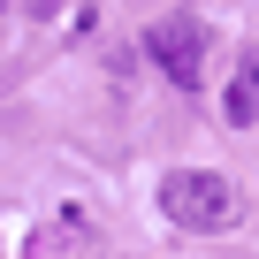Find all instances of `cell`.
<instances>
[{"label":"cell","instance_id":"6da1fadb","mask_svg":"<svg viewBox=\"0 0 259 259\" xmlns=\"http://www.w3.org/2000/svg\"><path fill=\"white\" fill-rule=\"evenodd\" d=\"M160 213H168L176 229L206 236V229H221V221L236 213V191H229L221 168H168V176H160Z\"/></svg>","mask_w":259,"mask_h":259},{"label":"cell","instance_id":"3957f363","mask_svg":"<svg viewBox=\"0 0 259 259\" xmlns=\"http://www.w3.org/2000/svg\"><path fill=\"white\" fill-rule=\"evenodd\" d=\"M221 114H229L236 130H251V122H259V46H244V54H236V76H229Z\"/></svg>","mask_w":259,"mask_h":259},{"label":"cell","instance_id":"7a4b0ae2","mask_svg":"<svg viewBox=\"0 0 259 259\" xmlns=\"http://www.w3.org/2000/svg\"><path fill=\"white\" fill-rule=\"evenodd\" d=\"M145 54H153V69H160L176 92H198V84H206V23H198V16H160V23H145Z\"/></svg>","mask_w":259,"mask_h":259}]
</instances>
